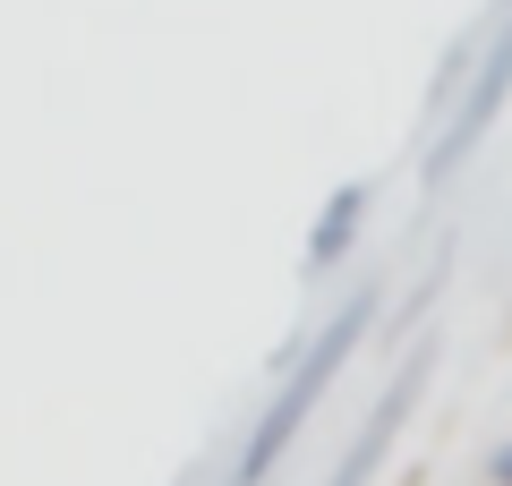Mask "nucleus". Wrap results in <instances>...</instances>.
<instances>
[{
    "mask_svg": "<svg viewBox=\"0 0 512 486\" xmlns=\"http://www.w3.org/2000/svg\"><path fill=\"white\" fill-rule=\"evenodd\" d=\"M376 307H384V290H376V282H367V290H350V307H342V316H333L325 333H316V342H308V350H299V359L274 376V401H265V410H256V427L239 435V461L222 469V486H265V478L282 469V452H291V435L308 427L316 393H325V384L350 367V350L367 342Z\"/></svg>",
    "mask_w": 512,
    "mask_h": 486,
    "instance_id": "1",
    "label": "nucleus"
},
{
    "mask_svg": "<svg viewBox=\"0 0 512 486\" xmlns=\"http://www.w3.org/2000/svg\"><path fill=\"white\" fill-rule=\"evenodd\" d=\"M419 384H427V350H410V367L393 384H384V401L359 418V435H350V452H342V469H333L325 486H367L384 469V452H393V435H402V418H410V401H419Z\"/></svg>",
    "mask_w": 512,
    "mask_h": 486,
    "instance_id": "3",
    "label": "nucleus"
},
{
    "mask_svg": "<svg viewBox=\"0 0 512 486\" xmlns=\"http://www.w3.org/2000/svg\"><path fill=\"white\" fill-rule=\"evenodd\" d=\"M504 103H512V9H504V26L487 35V52H478V77L453 94V120H444L436 137H427V162H419V171H427V188H444V180L461 171V162H470V145L495 128V111H504Z\"/></svg>",
    "mask_w": 512,
    "mask_h": 486,
    "instance_id": "2",
    "label": "nucleus"
},
{
    "mask_svg": "<svg viewBox=\"0 0 512 486\" xmlns=\"http://www.w3.org/2000/svg\"><path fill=\"white\" fill-rule=\"evenodd\" d=\"M487 486H512V444H495V452H487Z\"/></svg>",
    "mask_w": 512,
    "mask_h": 486,
    "instance_id": "5",
    "label": "nucleus"
},
{
    "mask_svg": "<svg viewBox=\"0 0 512 486\" xmlns=\"http://www.w3.org/2000/svg\"><path fill=\"white\" fill-rule=\"evenodd\" d=\"M367 197H376L367 180L333 188V205L316 214V231H308V273H333V265L350 256V239H359V222H367Z\"/></svg>",
    "mask_w": 512,
    "mask_h": 486,
    "instance_id": "4",
    "label": "nucleus"
}]
</instances>
